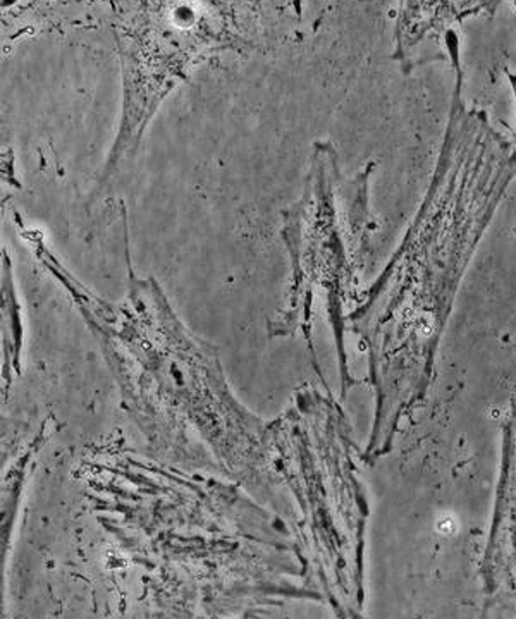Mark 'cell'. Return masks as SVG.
<instances>
[{
	"mask_svg": "<svg viewBox=\"0 0 516 619\" xmlns=\"http://www.w3.org/2000/svg\"><path fill=\"white\" fill-rule=\"evenodd\" d=\"M241 10L226 2H140L115 17L122 112L98 188L138 150L146 126L193 69L224 50L250 45Z\"/></svg>",
	"mask_w": 516,
	"mask_h": 619,
	"instance_id": "1",
	"label": "cell"
}]
</instances>
